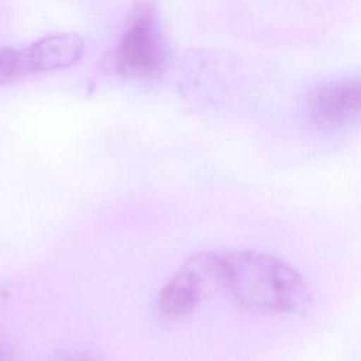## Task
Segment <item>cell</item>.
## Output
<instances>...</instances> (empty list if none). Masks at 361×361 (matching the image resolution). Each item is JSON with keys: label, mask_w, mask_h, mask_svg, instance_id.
Masks as SVG:
<instances>
[{"label": "cell", "mask_w": 361, "mask_h": 361, "mask_svg": "<svg viewBox=\"0 0 361 361\" xmlns=\"http://www.w3.org/2000/svg\"><path fill=\"white\" fill-rule=\"evenodd\" d=\"M213 278L235 303L252 312L290 313L309 299L303 276L264 251L213 252Z\"/></svg>", "instance_id": "cell-1"}, {"label": "cell", "mask_w": 361, "mask_h": 361, "mask_svg": "<svg viewBox=\"0 0 361 361\" xmlns=\"http://www.w3.org/2000/svg\"><path fill=\"white\" fill-rule=\"evenodd\" d=\"M166 44L152 3H137L130 14L117 49L116 66L127 78L155 76L164 66Z\"/></svg>", "instance_id": "cell-2"}, {"label": "cell", "mask_w": 361, "mask_h": 361, "mask_svg": "<svg viewBox=\"0 0 361 361\" xmlns=\"http://www.w3.org/2000/svg\"><path fill=\"white\" fill-rule=\"evenodd\" d=\"M25 76L21 49L13 47L0 48V85L11 83Z\"/></svg>", "instance_id": "cell-6"}, {"label": "cell", "mask_w": 361, "mask_h": 361, "mask_svg": "<svg viewBox=\"0 0 361 361\" xmlns=\"http://www.w3.org/2000/svg\"><path fill=\"white\" fill-rule=\"evenodd\" d=\"M52 361H96V360L85 353L73 351V353H65L62 355H58Z\"/></svg>", "instance_id": "cell-8"}, {"label": "cell", "mask_w": 361, "mask_h": 361, "mask_svg": "<svg viewBox=\"0 0 361 361\" xmlns=\"http://www.w3.org/2000/svg\"><path fill=\"white\" fill-rule=\"evenodd\" d=\"M85 42L75 32L45 35L21 49L25 75L66 68L83 54Z\"/></svg>", "instance_id": "cell-5"}, {"label": "cell", "mask_w": 361, "mask_h": 361, "mask_svg": "<svg viewBox=\"0 0 361 361\" xmlns=\"http://www.w3.org/2000/svg\"><path fill=\"white\" fill-rule=\"evenodd\" d=\"M305 114L322 128H340L361 121V73L317 85L305 99Z\"/></svg>", "instance_id": "cell-3"}, {"label": "cell", "mask_w": 361, "mask_h": 361, "mask_svg": "<svg viewBox=\"0 0 361 361\" xmlns=\"http://www.w3.org/2000/svg\"><path fill=\"white\" fill-rule=\"evenodd\" d=\"M207 279H213V252L190 257L162 286L157 299L158 313L168 320L188 316L199 303Z\"/></svg>", "instance_id": "cell-4"}, {"label": "cell", "mask_w": 361, "mask_h": 361, "mask_svg": "<svg viewBox=\"0 0 361 361\" xmlns=\"http://www.w3.org/2000/svg\"><path fill=\"white\" fill-rule=\"evenodd\" d=\"M0 361H17L16 351L8 341L0 337Z\"/></svg>", "instance_id": "cell-7"}]
</instances>
